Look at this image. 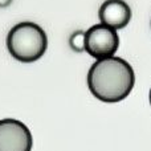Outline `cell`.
I'll use <instances>...</instances> for the list:
<instances>
[{"mask_svg":"<svg viewBox=\"0 0 151 151\" xmlns=\"http://www.w3.org/2000/svg\"><path fill=\"white\" fill-rule=\"evenodd\" d=\"M135 85V72L122 57L96 60L88 72L90 93L105 104L121 102L131 93Z\"/></svg>","mask_w":151,"mask_h":151,"instance_id":"obj_1","label":"cell"},{"mask_svg":"<svg viewBox=\"0 0 151 151\" xmlns=\"http://www.w3.org/2000/svg\"><path fill=\"white\" fill-rule=\"evenodd\" d=\"M11 56L20 63H33L44 56L48 48L45 31L36 23L23 21L11 28L7 36Z\"/></svg>","mask_w":151,"mask_h":151,"instance_id":"obj_2","label":"cell"},{"mask_svg":"<svg viewBox=\"0 0 151 151\" xmlns=\"http://www.w3.org/2000/svg\"><path fill=\"white\" fill-rule=\"evenodd\" d=\"M119 47L117 31L104 24H96L85 32V50L96 60L115 56Z\"/></svg>","mask_w":151,"mask_h":151,"instance_id":"obj_3","label":"cell"},{"mask_svg":"<svg viewBox=\"0 0 151 151\" xmlns=\"http://www.w3.org/2000/svg\"><path fill=\"white\" fill-rule=\"evenodd\" d=\"M33 138L23 122L13 118L0 121V151H31Z\"/></svg>","mask_w":151,"mask_h":151,"instance_id":"obj_4","label":"cell"},{"mask_svg":"<svg viewBox=\"0 0 151 151\" xmlns=\"http://www.w3.org/2000/svg\"><path fill=\"white\" fill-rule=\"evenodd\" d=\"M98 17L101 24L118 31L130 23L131 8L125 0H106L99 7Z\"/></svg>","mask_w":151,"mask_h":151,"instance_id":"obj_5","label":"cell"},{"mask_svg":"<svg viewBox=\"0 0 151 151\" xmlns=\"http://www.w3.org/2000/svg\"><path fill=\"white\" fill-rule=\"evenodd\" d=\"M69 45L74 52H83L85 50V32L76 31L74 33H72L69 39Z\"/></svg>","mask_w":151,"mask_h":151,"instance_id":"obj_6","label":"cell"},{"mask_svg":"<svg viewBox=\"0 0 151 151\" xmlns=\"http://www.w3.org/2000/svg\"><path fill=\"white\" fill-rule=\"evenodd\" d=\"M13 0H0V8H7L12 4Z\"/></svg>","mask_w":151,"mask_h":151,"instance_id":"obj_7","label":"cell"},{"mask_svg":"<svg viewBox=\"0 0 151 151\" xmlns=\"http://www.w3.org/2000/svg\"><path fill=\"white\" fill-rule=\"evenodd\" d=\"M149 99H150V105H151V89H150V94H149Z\"/></svg>","mask_w":151,"mask_h":151,"instance_id":"obj_8","label":"cell"}]
</instances>
